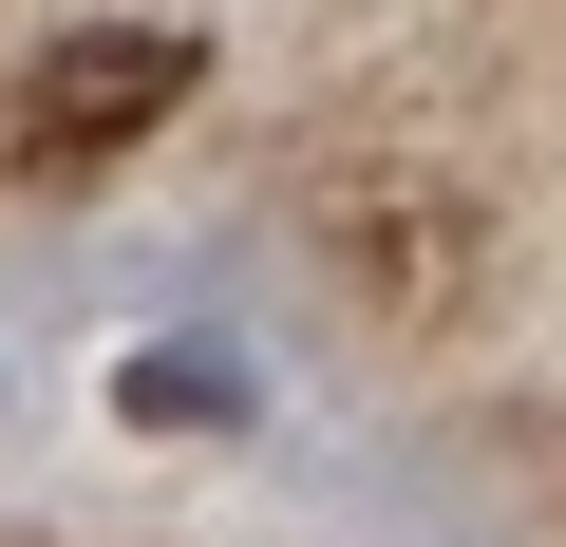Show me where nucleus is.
Instances as JSON below:
<instances>
[{"label":"nucleus","instance_id":"f257e3e1","mask_svg":"<svg viewBox=\"0 0 566 547\" xmlns=\"http://www.w3.org/2000/svg\"><path fill=\"white\" fill-rule=\"evenodd\" d=\"M208 57L170 39V20H76V39H39L20 57V170H114V151H151V114L189 95Z\"/></svg>","mask_w":566,"mask_h":547},{"label":"nucleus","instance_id":"f03ea898","mask_svg":"<svg viewBox=\"0 0 566 547\" xmlns=\"http://www.w3.org/2000/svg\"><path fill=\"white\" fill-rule=\"evenodd\" d=\"M340 245H359V303L434 322L453 264H472V208H453V189H340Z\"/></svg>","mask_w":566,"mask_h":547},{"label":"nucleus","instance_id":"7ed1b4c3","mask_svg":"<svg viewBox=\"0 0 566 547\" xmlns=\"http://www.w3.org/2000/svg\"><path fill=\"white\" fill-rule=\"evenodd\" d=\"M133 415H151V434H170V415L227 434V359H133Z\"/></svg>","mask_w":566,"mask_h":547}]
</instances>
